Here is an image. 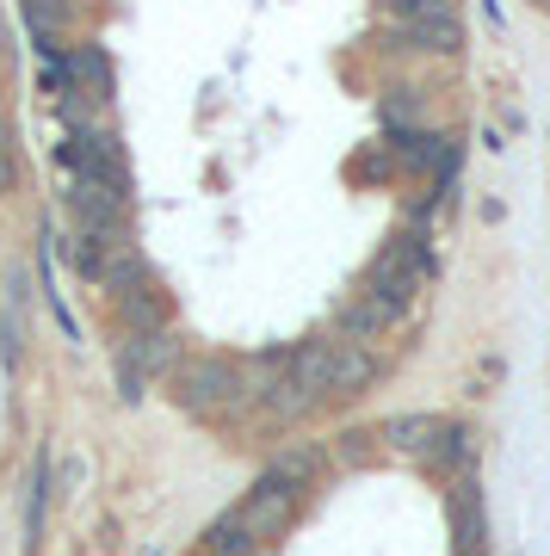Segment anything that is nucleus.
I'll list each match as a JSON object with an SVG mask.
<instances>
[{
    "label": "nucleus",
    "mask_w": 550,
    "mask_h": 556,
    "mask_svg": "<svg viewBox=\"0 0 550 556\" xmlns=\"http://www.w3.org/2000/svg\"><path fill=\"white\" fill-rule=\"evenodd\" d=\"M174 402L186 408V415H236V408H260V378H254V365H241V358H229V353H198V358H179Z\"/></svg>",
    "instance_id": "nucleus-1"
},
{
    "label": "nucleus",
    "mask_w": 550,
    "mask_h": 556,
    "mask_svg": "<svg viewBox=\"0 0 550 556\" xmlns=\"http://www.w3.org/2000/svg\"><path fill=\"white\" fill-rule=\"evenodd\" d=\"M291 371L315 402L322 396H359V390L377 378V353L359 346V340L328 334V340H303V346L291 353Z\"/></svg>",
    "instance_id": "nucleus-2"
},
{
    "label": "nucleus",
    "mask_w": 550,
    "mask_h": 556,
    "mask_svg": "<svg viewBox=\"0 0 550 556\" xmlns=\"http://www.w3.org/2000/svg\"><path fill=\"white\" fill-rule=\"evenodd\" d=\"M433 278V254H427V241L421 236H396L384 254L372 260V273H365V298H377V303H390L396 316H402V303L421 291Z\"/></svg>",
    "instance_id": "nucleus-3"
},
{
    "label": "nucleus",
    "mask_w": 550,
    "mask_h": 556,
    "mask_svg": "<svg viewBox=\"0 0 550 556\" xmlns=\"http://www.w3.org/2000/svg\"><path fill=\"white\" fill-rule=\"evenodd\" d=\"M161 371H179V340L174 328H155V334H130L118 346V390L130 402L161 378Z\"/></svg>",
    "instance_id": "nucleus-4"
},
{
    "label": "nucleus",
    "mask_w": 550,
    "mask_h": 556,
    "mask_svg": "<svg viewBox=\"0 0 550 556\" xmlns=\"http://www.w3.org/2000/svg\"><path fill=\"white\" fill-rule=\"evenodd\" d=\"M75 223L87 241H124V217H130V192H112V186H93V179H80L75 192Z\"/></svg>",
    "instance_id": "nucleus-5"
},
{
    "label": "nucleus",
    "mask_w": 550,
    "mask_h": 556,
    "mask_svg": "<svg viewBox=\"0 0 550 556\" xmlns=\"http://www.w3.org/2000/svg\"><path fill=\"white\" fill-rule=\"evenodd\" d=\"M68 155H75L80 179H93V186H112V192H130L124 142L112 137V130H80V137H68Z\"/></svg>",
    "instance_id": "nucleus-6"
},
{
    "label": "nucleus",
    "mask_w": 550,
    "mask_h": 556,
    "mask_svg": "<svg viewBox=\"0 0 550 556\" xmlns=\"http://www.w3.org/2000/svg\"><path fill=\"white\" fill-rule=\"evenodd\" d=\"M297 495H303V489H291V482H278L273 470H266V477H260V489H254L248 501H241L236 514H241V526H248V532H254L260 544H266V538H278L285 526H291Z\"/></svg>",
    "instance_id": "nucleus-7"
},
{
    "label": "nucleus",
    "mask_w": 550,
    "mask_h": 556,
    "mask_svg": "<svg viewBox=\"0 0 550 556\" xmlns=\"http://www.w3.org/2000/svg\"><path fill=\"white\" fill-rule=\"evenodd\" d=\"M377 439H384L390 452L421 457V464H433V470H439V464H446V445H452V427H446L439 415H396Z\"/></svg>",
    "instance_id": "nucleus-8"
},
{
    "label": "nucleus",
    "mask_w": 550,
    "mask_h": 556,
    "mask_svg": "<svg viewBox=\"0 0 550 556\" xmlns=\"http://www.w3.org/2000/svg\"><path fill=\"white\" fill-rule=\"evenodd\" d=\"M390 328H396V309L390 303H377V298H347L335 309V334L340 340H359V346H377V340H390Z\"/></svg>",
    "instance_id": "nucleus-9"
},
{
    "label": "nucleus",
    "mask_w": 550,
    "mask_h": 556,
    "mask_svg": "<svg viewBox=\"0 0 550 556\" xmlns=\"http://www.w3.org/2000/svg\"><path fill=\"white\" fill-rule=\"evenodd\" d=\"M118 316L130 321V334H155V328H167V298H161L149 278H137V285L118 291Z\"/></svg>",
    "instance_id": "nucleus-10"
},
{
    "label": "nucleus",
    "mask_w": 550,
    "mask_h": 556,
    "mask_svg": "<svg viewBox=\"0 0 550 556\" xmlns=\"http://www.w3.org/2000/svg\"><path fill=\"white\" fill-rule=\"evenodd\" d=\"M452 532H458V556H464V551H483V538H489V526H483V495H476V477H458V489H452Z\"/></svg>",
    "instance_id": "nucleus-11"
},
{
    "label": "nucleus",
    "mask_w": 550,
    "mask_h": 556,
    "mask_svg": "<svg viewBox=\"0 0 550 556\" xmlns=\"http://www.w3.org/2000/svg\"><path fill=\"white\" fill-rule=\"evenodd\" d=\"M87 87H93V100H112V56L99 43H80L75 56H68V93L87 100Z\"/></svg>",
    "instance_id": "nucleus-12"
},
{
    "label": "nucleus",
    "mask_w": 550,
    "mask_h": 556,
    "mask_svg": "<svg viewBox=\"0 0 550 556\" xmlns=\"http://www.w3.org/2000/svg\"><path fill=\"white\" fill-rule=\"evenodd\" d=\"M402 38H414L421 50H439V56H458L464 50V31H458V13L452 20H421V25H396Z\"/></svg>",
    "instance_id": "nucleus-13"
},
{
    "label": "nucleus",
    "mask_w": 550,
    "mask_h": 556,
    "mask_svg": "<svg viewBox=\"0 0 550 556\" xmlns=\"http://www.w3.org/2000/svg\"><path fill=\"white\" fill-rule=\"evenodd\" d=\"M204 551H216V556H254V551H260V538L248 532V526H241V514L229 507V514L211 526V544H204Z\"/></svg>",
    "instance_id": "nucleus-14"
},
{
    "label": "nucleus",
    "mask_w": 550,
    "mask_h": 556,
    "mask_svg": "<svg viewBox=\"0 0 550 556\" xmlns=\"http://www.w3.org/2000/svg\"><path fill=\"white\" fill-rule=\"evenodd\" d=\"M43 507H50V464L32 470V507H25V551H38L43 538Z\"/></svg>",
    "instance_id": "nucleus-15"
},
{
    "label": "nucleus",
    "mask_w": 550,
    "mask_h": 556,
    "mask_svg": "<svg viewBox=\"0 0 550 556\" xmlns=\"http://www.w3.org/2000/svg\"><path fill=\"white\" fill-rule=\"evenodd\" d=\"M315 470H322V457H315L310 445H297V452H285V457L273 464V477H278V482H291V489H310Z\"/></svg>",
    "instance_id": "nucleus-16"
},
{
    "label": "nucleus",
    "mask_w": 550,
    "mask_h": 556,
    "mask_svg": "<svg viewBox=\"0 0 550 556\" xmlns=\"http://www.w3.org/2000/svg\"><path fill=\"white\" fill-rule=\"evenodd\" d=\"M396 25H421V20H452V0H390Z\"/></svg>",
    "instance_id": "nucleus-17"
},
{
    "label": "nucleus",
    "mask_w": 550,
    "mask_h": 556,
    "mask_svg": "<svg viewBox=\"0 0 550 556\" xmlns=\"http://www.w3.org/2000/svg\"><path fill=\"white\" fill-rule=\"evenodd\" d=\"M384 118H390L396 130H402V124H414V93H409V87H402V93H390V100H384Z\"/></svg>",
    "instance_id": "nucleus-18"
},
{
    "label": "nucleus",
    "mask_w": 550,
    "mask_h": 556,
    "mask_svg": "<svg viewBox=\"0 0 550 556\" xmlns=\"http://www.w3.org/2000/svg\"><path fill=\"white\" fill-rule=\"evenodd\" d=\"M13 179V142H7V130H0V186Z\"/></svg>",
    "instance_id": "nucleus-19"
},
{
    "label": "nucleus",
    "mask_w": 550,
    "mask_h": 556,
    "mask_svg": "<svg viewBox=\"0 0 550 556\" xmlns=\"http://www.w3.org/2000/svg\"><path fill=\"white\" fill-rule=\"evenodd\" d=\"M464 556H489V551H464Z\"/></svg>",
    "instance_id": "nucleus-20"
},
{
    "label": "nucleus",
    "mask_w": 550,
    "mask_h": 556,
    "mask_svg": "<svg viewBox=\"0 0 550 556\" xmlns=\"http://www.w3.org/2000/svg\"><path fill=\"white\" fill-rule=\"evenodd\" d=\"M198 556H216V551H198Z\"/></svg>",
    "instance_id": "nucleus-21"
},
{
    "label": "nucleus",
    "mask_w": 550,
    "mask_h": 556,
    "mask_svg": "<svg viewBox=\"0 0 550 556\" xmlns=\"http://www.w3.org/2000/svg\"><path fill=\"white\" fill-rule=\"evenodd\" d=\"M545 7H550V0H545Z\"/></svg>",
    "instance_id": "nucleus-22"
}]
</instances>
